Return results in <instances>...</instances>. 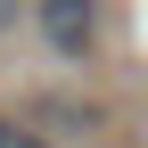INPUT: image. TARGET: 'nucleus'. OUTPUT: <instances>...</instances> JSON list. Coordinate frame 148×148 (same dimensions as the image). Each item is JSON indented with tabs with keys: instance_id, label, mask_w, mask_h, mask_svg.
<instances>
[{
	"instance_id": "nucleus-1",
	"label": "nucleus",
	"mask_w": 148,
	"mask_h": 148,
	"mask_svg": "<svg viewBox=\"0 0 148 148\" xmlns=\"http://www.w3.org/2000/svg\"><path fill=\"white\" fill-rule=\"evenodd\" d=\"M33 16H41V41L58 58H90L99 49V0H33Z\"/></svg>"
},
{
	"instance_id": "nucleus-2",
	"label": "nucleus",
	"mask_w": 148,
	"mask_h": 148,
	"mask_svg": "<svg viewBox=\"0 0 148 148\" xmlns=\"http://www.w3.org/2000/svg\"><path fill=\"white\" fill-rule=\"evenodd\" d=\"M0 148H49L41 132H25V123H8V115H0Z\"/></svg>"
},
{
	"instance_id": "nucleus-3",
	"label": "nucleus",
	"mask_w": 148,
	"mask_h": 148,
	"mask_svg": "<svg viewBox=\"0 0 148 148\" xmlns=\"http://www.w3.org/2000/svg\"><path fill=\"white\" fill-rule=\"evenodd\" d=\"M8 25H16V0H0V33H8Z\"/></svg>"
}]
</instances>
